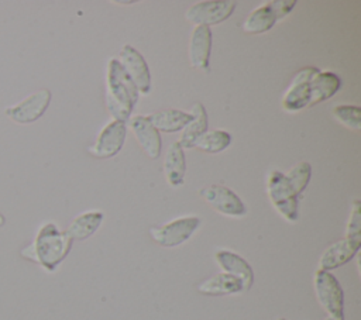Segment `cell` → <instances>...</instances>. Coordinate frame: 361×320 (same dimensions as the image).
Wrapping results in <instances>:
<instances>
[{"label": "cell", "mask_w": 361, "mask_h": 320, "mask_svg": "<svg viewBox=\"0 0 361 320\" xmlns=\"http://www.w3.org/2000/svg\"><path fill=\"white\" fill-rule=\"evenodd\" d=\"M128 125L147 156H149L151 159H157L161 155V135L159 131L147 118V116L131 117Z\"/></svg>", "instance_id": "obj_13"}, {"label": "cell", "mask_w": 361, "mask_h": 320, "mask_svg": "<svg viewBox=\"0 0 361 320\" xmlns=\"http://www.w3.org/2000/svg\"><path fill=\"white\" fill-rule=\"evenodd\" d=\"M212 52V30L206 25H196L189 39V62L195 69H207Z\"/></svg>", "instance_id": "obj_15"}, {"label": "cell", "mask_w": 361, "mask_h": 320, "mask_svg": "<svg viewBox=\"0 0 361 320\" xmlns=\"http://www.w3.org/2000/svg\"><path fill=\"white\" fill-rule=\"evenodd\" d=\"M190 114H192V118L182 128V134L178 141L182 148H193L196 145V142L199 141V138L207 131L209 121H207V113H206L204 106L202 103L196 101L192 106Z\"/></svg>", "instance_id": "obj_17"}, {"label": "cell", "mask_w": 361, "mask_h": 320, "mask_svg": "<svg viewBox=\"0 0 361 320\" xmlns=\"http://www.w3.org/2000/svg\"><path fill=\"white\" fill-rule=\"evenodd\" d=\"M333 117L341 123L344 127L360 131L361 130V116H360V107L358 106H350V104H340L333 107Z\"/></svg>", "instance_id": "obj_25"}, {"label": "cell", "mask_w": 361, "mask_h": 320, "mask_svg": "<svg viewBox=\"0 0 361 320\" xmlns=\"http://www.w3.org/2000/svg\"><path fill=\"white\" fill-rule=\"evenodd\" d=\"M309 87H310L309 106H314V104H319V103L326 101L330 97H333L340 90L341 80L334 72L317 70L312 76V79L309 82Z\"/></svg>", "instance_id": "obj_16"}, {"label": "cell", "mask_w": 361, "mask_h": 320, "mask_svg": "<svg viewBox=\"0 0 361 320\" xmlns=\"http://www.w3.org/2000/svg\"><path fill=\"white\" fill-rule=\"evenodd\" d=\"M361 248V240L341 238L327 247L319 258V269L331 271L351 261Z\"/></svg>", "instance_id": "obj_12"}, {"label": "cell", "mask_w": 361, "mask_h": 320, "mask_svg": "<svg viewBox=\"0 0 361 320\" xmlns=\"http://www.w3.org/2000/svg\"><path fill=\"white\" fill-rule=\"evenodd\" d=\"M314 295L327 314H341L344 307V293L337 278L329 271L317 269L313 276Z\"/></svg>", "instance_id": "obj_6"}, {"label": "cell", "mask_w": 361, "mask_h": 320, "mask_svg": "<svg viewBox=\"0 0 361 320\" xmlns=\"http://www.w3.org/2000/svg\"><path fill=\"white\" fill-rule=\"evenodd\" d=\"M51 90L42 87L39 90L32 92L18 103L7 106L4 113L11 121L17 124H31L37 121L39 117H42V114L47 111L51 103Z\"/></svg>", "instance_id": "obj_5"}, {"label": "cell", "mask_w": 361, "mask_h": 320, "mask_svg": "<svg viewBox=\"0 0 361 320\" xmlns=\"http://www.w3.org/2000/svg\"><path fill=\"white\" fill-rule=\"evenodd\" d=\"M185 172H186V161H185L183 148L179 145L178 141H175L168 147L164 158V173H165L166 182L172 187L182 186L185 180Z\"/></svg>", "instance_id": "obj_18"}, {"label": "cell", "mask_w": 361, "mask_h": 320, "mask_svg": "<svg viewBox=\"0 0 361 320\" xmlns=\"http://www.w3.org/2000/svg\"><path fill=\"white\" fill-rule=\"evenodd\" d=\"M147 118L151 121V124L162 133H176L182 130L192 118L190 113L178 110V109H168L161 110L157 113H152L147 116Z\"/></svg>", "instance_id": "obj_21"}, {"label": "cell", "mask_w": 361, "mask_h": 320, "mask_svg": "<svg viewBox=\"0 0 361 320\" xmlns=\"http://www.w3.org/2000/svg\"><path fill=\"white\" fill-rule=\"evenodd\" d=\"M200 226V219L197 216H183L178 217L164 226L151 227L149 235L161 247L173 248L185 241H188Z\"/></svg>", "instance_id": "obj_4"}, {"label": "cell", "mask_w": 361, "mask_h": 320, "mask_svg": "<svg viewBox=\"0 0 361 320\" xmlns=\"http://www.w3.org/2000/svg\"><path fill=\"white\" fill-rule=\"evenodd\" d=\"M6 224V217H4V214L0 211V227H3Z\"/></svg>", "instance_id": "obj_29"}, {"label": "cell", "mask_w": 361, "mask_h": 320, "mask_svg": "<svg viewBox=\"0 0 361 320\" xmlns=\"http://www.w3.org/2000/svg\"><path fill=\"white\" fill-rule=\"evenodd\" d=\"M214 259L221 268V272L233 275L241 281L244 292L251 289L254 283V271L241 255L230 250H219L214 254Z\"/></svg>", "instance_id": "obj_14"}, {"label": "cell", "mask_w": 361, "mask_h": 320, "mask_svg": "<svg viewBox=\"0 0 361 320\" xmlns=\"http://www.w3.org/2000/svg\"><path fill=\"white\" fill-rule=\"evenodd\" d=\"M199 293H203L206 296H226V295H234L244 292L243 283L240 279H237L233 275H228L226 272H219L209 279L203 281L197 286Z\"/></svg>", "instance_id": "obj_19"}, {"label": "cell", "mask_w": 361, "mask_h": 320, "mask_svg": "<svg viewBox=\"0 0 361 320\" xmlns=\"http://www.w3.org/2000/svg\"><path fill=\"white\" fill-rule=\"evenodd\" d=\"M267 192L274 209L289 223L298 221L299 197L289 186L285 173L272 171L267 179Z\"/></svg>", "instance_id": "obj_3"}, {"label": "cell", "mask_w": 361, "mask_h": 320, "mask_svg": "<svg viewBox=\"0 0 361 320\" xmlns=\"http://www.w3.org/2000/svg\"><path fill=\"white\" fill-rule=\"evenodd\" d=\"M237 3L233 0H206L190 6L185 18L196 25H216L226 21L235 10Z\"/></svg>", "instance_id": "obj_7"}, {"label": "cell", "mask_w": 361, "mask_h": 320, "mask_svg": "<svg viewBox=\"0 0 361 320\" xmlns=\"http://www.w3.org/2000/svg\"><path fill=\"white\" fill-rule=\"evenodd\" d=\"M275 13L271 7V3L267 1L258 7H255L244 20L243 30L248 34H264L274 27L276 23Z\"/></svg>", "instance_id": "obj_22"}, {"label": "cell", "mask_w": 361, "mask_h": 320, "mask_svg": "<svg viewBox=\"0 0 361 320\" xmlns=\"http://www.w3.org/2000/svg\"><path fill=\"white\" fill-rule=\"evenodd\" d=\"M310 176H312V166L309 162H305V161L296 164L292 169H289L285 173V178H286L289 186L292 187L293 193L298 197L305 192V189L310 180Z\"/></svg>", "instance_id": "obj_24"}, {"label": "cell", "mask_w": 361, "mask_h": 320, "mask_svg": "<svg viewBox=\"0 0 361 320\" xmlns=\"http://www.w3.org/2000/svg\"><path fill=\"white\" fill-rule=\"evenodd\" d=\"M117 61L137 87L138 93L147 94L151 89V75L144 56L131 45H124L118 52Z\"/></svg>", "instance_id": "obj_9"}, {"label": "cell", "mask_w": 361, "mask_h": 320, "mask_svg": "<svg viewBox=\"0 0 361 320\" xmlns=\"http://www.w3.org/2000/svg\"><path fill=\"white\" fill-rule=\"evenodd\" d=\"M361 203L358 199H355L351 204L348 221L345 226V237L361 240Z\"/></svg>", "instance_id": "obj_26"}, {"label": "cell", "mask_w": 361, "mask_h": 320, "mask_svg": "<svg viewBox=\"0 0 361 320\" xmlns=\"http://www.w3.org/2000/svg\"><path fill=\"white\" fill-rule=\"evenodd\" d=\"M103 219H104V214L97 210L82 213L71 221V224L68 226L65 233L68 234V237L72 241H75V240L83 241L96 233V230L100 227Z\"/></svg>", "instance_id": "obj_20"}, {"label": "cell", "mask_w": 361, "mask_h": 320, "mask_svg": "<svg viewBox=\"0 0 361 320\" xmlns=\"http://www.w3.org/2000/svg\"><path fill=\"white\" fill-rule=\"evenodd\" d=\"M317 70L319 69L313 66H306L293 76L290 85L288 86L282 97V106L285 110L299 111L306 106H309V97H310L309 82Z\"/></svg>", "instance_id": "obj_11"}, {"label": "cell", "mask_w": 361, "mask_h": 320, "mask_svg": "<svg viewBox=\"0 0 361 320\" xmlns=\"http://www.w3.org/2000/svg\"><path fill=\"white\" fill-rule=\"evenodd\" d=\"M231 142V135L224 130H213L206 131L199 141L196 142V148L207 154H217L224 151Z\"/></svg>", "instance_id": "obj_23"}, {"label": "cell", "mask_w": 361, "mask_h": 320, "mask_svg": "<svg viewBox=\"0 0 361 320\" xmlns=\"http://www.w3.org/2000/svg\"><path fill=\"white\" fill-rule=\"evenodd\" d=\"M269 3H271V7L275 13L276 20H281L285 16H288L293 10V7L296 6L295 0H272Z\"/></svg>", "instance_id": "obj_27"}, {"label": "cell", "mask_w": 361, "mask_h": 320, "mask_svg": "<svg viewBox=\"0 0 361 320\" xmlns=\"http://www.w3.org/2000/svg\"><path fill=\"white\" fill-rule=\"evenodd\" d=\"M72 240L68 234L52 223H44L31 244L21 248L20 255L24 259L39 264L45 271L54 272L68 257L72 248Z\"/></svg>", "instance_id": "obj_1"}, {"label": "cell", "mask_w": 361, "mask_h": 320, "mask_svg": "<svg viewBox=\"0 0 361 320\" xmlns=\"http://www.w3.org/2000/svg\"><path fill=\"white\" fill-rule=\"evenodd\" d=\"M276 320H286V319H283V317H279V319H276Z\"/></svg>", "instance_id": "obj_30"}, {"label": "cell", "mask_w": 361, "mask_h": 320, "mask_svg": "<svg viewBox=\"0 0 361 320\" xmlns=\"http://www.w3.org/2000/svg\"><path fill=\"white\" fill-rule=\"evenodd\" d=\"M199 195L216 211L228 217H243L247 214V207L237 193L223 185H210L200 189Z\"/></svg>", "instance_id": "obj_8"}, {"label": "cell", "mask_w": 361, "mask_h": 320, "mask_svg": "<svg viewBox=\"0 0 361 320\" xmlns=\"http://www.w3.org/2000/svg\"><path fill=\"white\" fill-rule=\"evenodd\" d=\"M138 100V90L127 76L120 62L109 59L106 75V106L117 121L130 120L131 111Z\"/></svg>", "instance_id": "obj_2"}, {"label": "cell", "mask_w": 361, "mask_h": 320, "mask_svg": "<svg viewBox=\"0 0 361 320\" xmlns=\"http://www.w3.org/2000/svg\"><path fill=\"white\" fill-rule=\"evenodd\" d=\"M127 134V125L123 121L113 120L109 124L104 125V128L100 131V134L96 138V142L87 148V151L96 156V158H111L124 145Z\"/></svg>", "instance_id": "obj_10"}, {"label": "cell", "mask_w": 361, "mask_h": 320, "mask_svg": "<svg viewBox=\"0 0 361 320\" xmlns=\"http://www.w3.org/2000/svg\"><path fill=\"white\" fill-rule=\"evenodd\" d=\"M324 320H344V314H327Z\"/></svg>", "instance_id": "obj_28"}]
</instances>
